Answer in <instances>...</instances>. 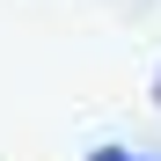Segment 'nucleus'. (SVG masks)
Returning a JSON list of instances; mask_svg holds the SVG:
<instances>
[{
  "instance_id": "obj_1",
  "label": "nucleus",
  "mask_w": 161,
  "mask_h": 161,
  "mask_svg": "<svg viewBox=\"0 0 161 161\" xmlns=\"http://www.w3.org/2000/svg\"><path fill=\"white\" fill-rule=\"evenodd\" d=\"M88 161H139V154H125V147H95Z\"/></svg>"
},
{
  "instance_id": "obj_2",
  "label": "nucleus",
  "mask_w": 161,
  "mask_h": 161,
  "mask_svg": "<svg viewBox=\"0 0 161 161\" xmlns=\"http://www.w3.org/2000/svg\"><path fill=\"white\" fill-rule=\"evenodd\" d=\"M154 103H161V80H154Z\"/></svg>"
}]
</instances>
